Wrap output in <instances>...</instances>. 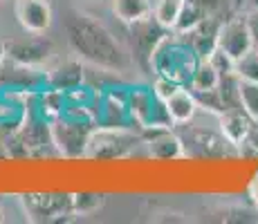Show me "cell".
Wrapping results in <instances>:
<instances>
[{"label": "cell", "mask_w": 258, "mask_h": 224, "mask_svg": "<svg viewBox=\"0 0 258 224\" xmlns=\"http://www.w3.org/2000/svg\"><path fill=\"white\" fill-rule=\"evenodd\" d=\"M200 58L191 49L184 38L175 32H168L162 43L157 45L155 54L151 61V74L155 77H166L171 81L180 83V86H188L191 74L196 69Z\"/></svg>", "instance_id": "2"}, {"label": "cell", "mask_w": 258, "mask_h": 224, "mask_svg": "<svg viewBox=\"0 0 258 224\" xmlns=\"http://www.w3.org/2000/svg\"><path fill=\"white\" fill-rule=\"evenodd\" d=\"M151 3H155V0H151Z\"/></svg>", "instance_id": "32"}, {"label": "cell", "mask_w": 258, "mask_h": 224, "mask_svg": "<svg viewBox=\"0 0 258 224\" xmlns=\"http://www.w3.org/2000/svg\"><path fill=\"white\" fill-rule=\"evenodd\" d=\"M0 3H3V0H0Z\"/></svg>", "instance_id": "34"}, {"label": "cell", "mask_w": 258, "mask_h": 224, "mask_svg": "<svg viewBox=\"0 0 258 224\" xmlns=\"http://www.w3.org/2000/svg\"><path fill=\"white\" fill-rule=\"evenodd\" d=\"M7 47V58L14 63L29 67H38L52 56V43L47 38H43L41 34H32L25 38H14V41L5 43Z\"/></svg>", "instance_id": "7"}, {"label": "cell", "mask_w": 258, "mask_h": 224, "mask_svg": "<svg viewBox=\"0 0 258 224\" xmlns=\"http://www.w3.org/2000/svg\"><path fill=\"white\" fill-rule=\"evenodd\" d=\"M142 137L148 143V153L155 159H177L182 155V141L166 126L142 128Z\"/></svg>", "instance_id": "12"}, {"label": "cell", "mask_w": 258, "mask_h": 224, "mask_svg": "<svg viewBox=\"0 0 258 224\" xmlns=\"http://www.w3.org/2000/svg\"><path fill=\"white\" fill-rule=\"evenodd\" d=\"M234 74L240 81L258 83V52L256 49H249V52L242 54L240 58H236Z\"/></svg>", "instance_id": "20"}, {"label": "cell", "mask_w": 258, "mask_h": 224, "mask_svg": "<svg viewBox=\"0 0 258 224\" xmlns=\"http://www.w3.org/2000/svg\"><path fill=\"white\" fill-rule=\"evenodd\" d=\"M94 119L74 117V114H58L56 119L49 121V130H52V143L58 148V153L66 157H81L88 151V141L90 134L97 126Z\"/></svg>", "instance_id": "3"}, {"label": "cell", "mask_w": 258, "mask_h": 224, "mask_svg": "<svg viewBox=\"0 0 258 224\" xmlns=\"http://www.w3.org/2000/svg\"><path fill=\"white\" fill-rule=\"evenodd\" d=\"M103 206L101 193H74L72 195V211L74 215H90Z\"/></svg>", "instance_id": "21"}, {"label": "cell", "mask_w": 258, "mask_h": 224, "mask_svg": "<svg viewBox=\"0 0 258 224\" xmlns=\"http://www.w3.org/2000/svg\"><path fill=\"white\" fill-rule=\"evenodd\" d=\"M5 61H7V47H5V43L0 41V65H3Z\"/></svg>", "instance_id": "30"}, {"label": "cell", "mask_w": 258, "mask_h": 224, "mask_svg": "<svg viewBox=\"0 0 258 224\" xmlns=\"http://www.w3.org/2000/svg\"><path fill=\"white\" fill-rule=\"evenodd\" d=\"M254 119L249 117L242 108H231L220 114V126H222V134L229 143H242L247 139Z\"/></svg>", "instance_id": "15"}, {"label": "cell", "mask_w": 258, "mask_h": 224, "mask_svg": "<svg viewBox=\"0 0 258 224\" xmlns=\"http://www.w3.org/2000/svg\"><path fill=\"white\" fill-rule=\"evenodd\" d=\"M23 204L29 220L36 222H54V220H63V215H74L72 195L32 193V195H23Z\"/></svg>", "instance_id": "6"}, {"label": "cell", "mask_w": 258, "mask_h": 224, "mask_svg": "<svg viewBox=\"0 0 258 224\" xmlns=\"http://www.w3.org/2000/svg\"><path fill=\"white\" fill-rule=\"evenodd\" d=\"M247 193H249V202L251 206H254L256 215H258V173L254 175V179L249 182V188H247Z\"/></svg>", "instance_id": "29"}, {"label": "cell", "mask_w": 258, "mask_h": 224, "mask_svg": "<svg viewBox=\"0 0 258 224\" xmlns=\"http://www.w3.org/2000/svg\"><path fill=\"white\" fill-rule=\"evenodd\" d=\"M220 77L222 74L211 65V61H198V65L191 74V81H188V88L191 90H213L220 86Z\"/></svg>", "instance_id": "17"}, {"label": "cell", "mask_w": 258, "mask_h": 224, "mask_svg": "<svg viewBox=\"0 0 258 224\" xmlns=\"http://www.w3.org/2000/svg\"><path fill=\"white\" fill-rule=\"evenodd\" d=\"M164 106H166V112H168V117H171L173 123H188L198 112L196 94L184 86L177 88L164 101Z\"/></svg>", "instance_id": "14"}, {"label": "cell", "mask_w": 258, "mask_h": 224, "mask_svg": "<svg viewBox=\"0 0 258 224\" xmlns=\"http://www.w3.org/2000/svg\"><path fill=\"white\" fill-rule=\"evenodd\" d=\"M110 3H112V14L123 25H133L153 14L151 0H110Z\"/></svg>", "instance_id": "16"}, {"label": "cell", "mask_w": 258, "mask_h": 224, "mask_svg": "<svg viewBox=\"0 0 258 224\" xmlns=\"http://www.w3.org/2000/svg\"><path fill=\"white\" fill-rule=\"evenodd\" d=\"M242 143H245L247 148H251V151H254V153H258V121L251 123L249 132H247V139H245V141H242Z\"/></svg>", "instance_id": "28"}, {"label": "cell", "mask_w": 258, "mask_h": 224, "mask_svg": "<svg viewBox=\"0 0 258 224\" xmlns=\"http://www.w3.org/2000/svg\"><path fill=\"white\" fill-rule=\"evenodd\" d=\"M247 27H249V38H251V49L258 52V7H254L249 14L245 16Z\"/></svg>", "instance_id": "26"}, {"label": "cell", "mask_w": 258, "mask_h": 224, "mask_svg": "<svg viewBox=\"0 0 258 224\" xmlns=\"http://www.w3.org/2000/svg\"><path fill=\"white\" fill-rule=\"evenodd\" d=\"M182 7H184V0H155L153 3V16H155V21L162 27L173 32L177 18H180Z\"/></svg>", "instance_id": "18"}, {"label": "cell", "mask_w": 258, "mask_h": 224, "mask_svg": "<svg viewBox=\"0 0 258 224\" xmlns=\"http://www.w3.org/2000/svg\"><path fill=\"white\" fill-rule=\"evenodd\" d=\"M218 47L225 49L231 58H240L251 49L249 27H247L245 18H231V21H222L220 36H218Z\"/></svg>", "instance_id": "11"}, {"label": "cell", "mask_w": 258, "mask_h": 224, "mask_svg": "<svg viewBox=\"0 0 258 224\" xmlns=\"http://www.w3.org/2000/svg\"><path fill=\"white\" fill-rule=\"evenodd\" d=\"M238 92H240L242 110L249 114L254 121H258V83L240 81V83H238Z\"/></svg>", "instance_id": "23"}, {"label": "cell", "mask_w": 258, "mask_h": 224, "mask_svg": "<svg viewBox=\"0 0 258 224\" xmlns=\"http://www.w3.org/2000/svg\"><path fill=\"white\" fill-rule=\"evenodd\" d=\"M137 146V137L131 134L126 128H94L88 141L86 157H101V159H117L123 157Z\"/></svg>", "instance_id": "5"}, {"label": "cell", "mask_w": 258, "mask_h": 224, "mask_svg": "<svg viewBox=\"0 0 258 224\" xmlns=\"http://www.w3.org/2000/svg\"><path fill=\"white\" fill-rule=\"evenodd\" d=\"M131 27V52H133V63L142 67V72L151 74V61L155 54L157 45L162 43V38L166 36L171 29L162 27L155 21V16H146L142 21L128 25Z\"/></svg>", "instance_id": "4"}, {"label": "cell", "mask_w": 258, "mask_h": 224, "mask_svg": "<svg viewBox=\"0 0 258 224\" xmlns=\"http://www.w3.org/2000/svg\"><path fill=\"white\" fill-rule=\"evenodd\" d=\"M193 3H196L198 7H202V12H205L207 16H218L227 0H193Z\"/></svg>", "instance_id": "27"}, {"label": "cell", "mask_w": 258, "mask_h": 224, "mask_svg": "<svg viewBox=\"0 0 258 224\" xmlns=\"http://www.w3.org/2000/svg\"><path fill=\"white\" fill-rule=\"evenodd\" d=\"M207 61H211V65L218 69L220 74H231L234 72V67H236V58H231L229 54L225 52V49H220V47H216L213 49V54Z\"/></svg>", "instance_id": "24"}, {"label": "cell", "mask_w": 258, "mask_h": 224, "mask_svg": "<svg viewBox=\"0 0 258 224\" xmlns=\"http://www.w3.org/2000/svg\"><path fill=\"white\" fill-rule=\"evenodd\" d=\"M249 3H251V5H254V7H258V0H249Z\"/></svg>", "instance_id": "31"}, {"label": "cell", "mask_w": 258, "mask_h": 224, "mask_svg": "<svg viewBox=\"0 0 258 224\" xmlns=\"http://www.w3.org/2000/svg\"><path fill=\"white\" fill-rule=\"evenodd\" d=\"M47 79V88L58 90V92L70 94L74 90H79L83 86V79H86V69H83L81 61H63L58 63L54 69H49V74H45Z\"/></svg>", "instance_id": "13"}, {"label": "cell", "mask_w": 258, "mask_h": 224, "mask_svg": "<svg viewBox=\"0 0 258 224\" xmlns=\"http://www.w3.org/2000/svg\"><path fill=\"white\" fill-rule=\"evenodd\" d=\"M41 86H47V79L38 74L36 67L21 65L14 61H5L0 65V88L9 90L12 94L16 92H36Z\"/></svg>", "instance_id": "8"}, {"label": "cell", "mask_w": 258, "mask_h": 224, "mask_svg": "<svg viewBox=\"0 0 258 224\" xmlns=\"http://www.w3.org/2000/svg\"><path fill=\"white\" fill-rule=\"evenodd\" d=\"M220 27L222 21L218 16H207L205 21H200L196 27L188 34H184V41L191 45V49L196 52V56L200 61H207V58L213 54V49L218 47V36H220Z\"/></svg>", "instance_id": "10"}, {"label": "cell", "mask_w": 258, "mask_h": 224, "mask_svg": "<svg viewBox=\"0 0 258 224\" xmlns=\"http://www.w3.org/2000/svg\"><path fill=\"white\" fill-rule=\"evenodd\" d=\"M205 18H207V14L202 12V7H198L193 0H184V7H182L180 18H177V23H175V27H173V32L180 34V36H184V34H188L198 23L205 21Z\"/></svg>", "instance_id": "19"}, {"label": "cell", "mask_w": 258, "mask_h": 224, "mask_svg": "<svg viewBox=\"0 0 258 224\" xmlns=\"http://www.w3.org/2000/svg\"><path fill=\"white\" fill-rule=\"evenodd\" d=\"M68 45L79 58L92 63L97 67L110 69V72H123L128 67V56L119 47L117 38L108 32L99 21L86 14H68L63 18Z\"/></svg>", "instance_id": "1"}, {"label": "cell", "mask_w": 258, "mask_h": 224, "mask_svg": "<svg viewBox=\"0 0 258 224\" xmlns=\"http://www.w3.org/2000/svg\"><path fill=\"white\" fill-rule=\"evenodd\" d=\"M92 3H97V0H92Z\"/></svg>", "instance_id": "33"}, {"label": "cell", "mask_w": 258, "mask_h": 224, "mask_svg": "<svg viewBox=\"0 0 258 224\" xmlns=\"http://www.w3.org/2000/svg\"><path fill=\"white\" fill-rule=\"evenodd\" d=\"M191 92L196 94L198 108L209 110L213 114H218V117L225 112V101H222V94H220L218 88H213V90H191Z\"/></svg>", "instance_id": "22"}, {"label": "cell", "mask_w": 258, "mask_h": 224, "mask_svg": "<svg viewBox=\"0 0 258 224\" xmlns=\"http://www.w3.org/2000/svg\"><path fill=\"white\" fill-rule=\"evenodd\" d=\"M16 18L27 34H45L54 14L49 0H16Z\"/></svg>", "instance_id": "9"}, {"label": "cell", "mask_w": 258, "mask_h": 224, "mask_svg": "<svg viewBox=\"0 0 258 224\" xmlns=\"http://www.w3.org/2000/svg\"><path fill=\"white\" fill-rule=\"evenodd\" d=\"M177 88H180V83L171 81V79H166V77H155V83H153V92H155V97L162 99V101H166Z\"/></svg>", "instance_id": "25"}]
</instances>
